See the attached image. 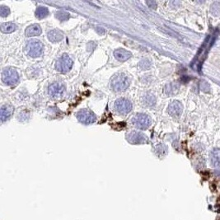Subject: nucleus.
Wrapping results in <instances>:
<instances>
[{
    "mask_svg": "<svg viewBox=\"0 0 220 220\" xmlns=\"http://www.w3.org/2000/svg\"><path fill=\"white\" fill-rule=\"evenodd\" d=\"M130 84V78L125 73H116L110 80V88L116 93H120L127 89Z\"/></svg>",
    "mask_w": 220,
    "mask_h": 220,
    "instance_id": "nucleus-1",
    "label": "nucleus"
},
{
    "mask_svg": "<svg viewBox=\"0 0 220 220\" xmlns=\"http://www.w3.org/2000/svg\"><path fill=\"white\" fill-rule=\"evenodd\" d=\"M43 45L40 41L31 40L27 42L25 46V52L27 55L32 58H37L41 56L43 53Z\"/></svg>",
    "mask_w": 220,
    "mask_h": 220,
    "instance_id": "nucleus-2",
    "label": "nucleus"
},
{
    "mask_svg": "<svg viewBox=\"0 0 220 220\" xmlns=\"http://www.w3.org/2000/svg\"><path fill=\"white\" fill-rule=\"evenodd\" d=\"M2 79L7 85L12 86L17 83L19 80V75L17 70L13 68H6L2 71Z\"/></svg>",
    "mask_w": 220,
    "mask_h": 220,
    "instance_id": "nucleus-3",
    "label": "nucleus"
},
{
    "mask_svg": "<svg viewBox=\"0 0 220 220\" xmlns=\"http://www.w3.org/2000/svg\"><path fill=\"white\" fill-rule=\"evenodd\" d=\"M73 66V60L67 54H64L55 64V68L59 72L65 73L69 72Z\"/></svg>",
    "mask_w": 220,
    "mask_h": 220,
    "instance_id": "nucleus-4",
    "label": "nucleus"
},
{
    "mask_svg": "<svg viewBox=\"0 0 220 220\" xmlns=\"http://www.w3.org/2000/svg\"><path fill=\"white\" fill-rule=\"evenodd\" d=\"M133 124L135 127L140 130H146L151 124V119L149 115L143 113H139L133 118Z\"/></svg>",
    "mask_w": 220,
    "mask_h": 220,
    "instance_id": "nucleus-5",
    "label": "nucleus"
},
{
    "mask_svg": "<svg viewBox=\"0 0 220 220\" xmlns=\"http://www.w3.org/2000/svg\"><path fill=\"white\" fill-rule=\"evenodd\" d=\"M115 109L120 115H126L132 110V103L128 99L120 98L115 102Z\"/></svg>",
    "mask_w": 220,
    "mask_h": 220,
    "instance_id": "nucleus-6",
    "label": "nucleus"
},
{
    "mask_svg": "<svg viewBox=\"0 0 220 220\" xmlns=\"http://www.w3.org/2000/svg\"><path fill=\"white\" fill-rule=\"evenodd\" d=\"M77 119L83 124L89 125V124H93V122H95L96 115L93 111H91L88 109H82L77 113Z\"/></svg>",
    "mask_w": 220,
    "mask_h": 220,
    "instance_id": "nucleus-7",
    "label": "nucleus"
},
{
    "mask_svg": "<svg viewBox=\"0 0 220 220\" xmlns=\"http://www.w3.org/2000/svg\"><path fill=\"white\" fill-rule=\"evenodd\" d=\"M129 143L132 145H141L148 142V138L145 134L137 131H131L126 135Z\"/></svg>",
    "mask_w": 220,
    "mask_h": 220,
    "instance_id": "nucleus-8",
    "label": "nucleus"
},
{
    "mask_svg": "<svg viewBox=\"0 0 220 220\" xmlns=\"http://www.w3.org/2000/svg\"><path fill=\"white\" fill-rule=\"evenodd\" d=\"M64 91H65V88H64V84H62L61 83H59V82L53 83L48 88V93L52 97H60L64 94Z\"/></svg>",
    "mask_w": 220,
    "mask_h": 220,
    "instance_id": "nucleus-9",
    "label": "nucleus"
},
{
    "mask_svg": "<svg viewBox=\"0 0 220 220\" xmlns=\"http://www.w3.org/2000/svg\"><path fill=\"white\" fill-rule=\"evenodd\" d=\"M169 115L173 116V117H179L181 116L183 111V106L178 101H173L172 102L170 103V105L167 109Z\"/></svg>",
    "mask_w": 220,
    "mask_h": 220,
    "instance_id": "nucleus-10",
    "label": "nucleus"
},
{
    "mask_svg": "<svg viewBox=\"0 0 220 220\" xmlns=\"http://www.w3.org/2000/svg\"><path fill=\"white\" fill-rule=\"evenodd\" d=\"M14 110V108L12 105L9 104H6L3 105L1 107V110H0V116H1V120L2 121H5V120H8L10 116L12 115V112Z\"/></svg>",
    "mask_w": 220,
    "mask_h": 220,
    "instance_id": "nucleus-11",
    "label": "nucleus"
},
{
    "mask_svg": "<svg viewBox=\"0 0 220 220\" xmlns=\"http://www.w3.org/2000/svg\"><path fill=\"white\" fill-rule=\"evenodd\" d=\"M41 34V28L38 24L31 25L25 31V35L27 37H37Z\"/></svg>",
    "mask_w": 220,
    "mask_h": 220,
    "instance_id": "nucleus-12",
    "label": "nucleus"
},
{
    "mask_svg": "<svg viewBox=\"0 0 220 220\" xmlns=\"http://www.w3.org/2000/svg\"><path fill=\"white\" fill-rule=\"evenodd\" d=\"M114 55H115V59H117V60L124 62L130 59L132 54L128 50H125L124 49H118L114 52Z\"/></svg>",
    "mask_w": 220,
    "mask_h": 220,
    "instance_id": "nucleus-13",
    "label": "nucleus"
},
{
    "mask_svg": "<svg viewBox=\"0 0 220 220\" xmlns=\"http://www.w3.org/2000/svg\"><path fill=\"white\" fill-rule=\"evenodd\" d=\"M47 37H48V39L50 40V41L55 43V42H59L63 40L64 34H63V32L59 31V30L54 29L48 32Z\"/></svg>",
    "mask_w": 220,
    "mask_h": 220,
    "instance_id": "nucleus-14",
    "label": "nucleus"
},
{
    "mask_svg": "<svg viewBox=\"0 0 220 220\" xmlns=\"http://www.w3.org/2000/svg\"><path fill=\"white\" fill-rule=\"evenodd\" d=\"M211 162L214 166H220V149H214L211 153Z\"/></svg>",
    "mask_w": 220,
    "mask_h": 220,
    "instance_id": "nucleus-15",
    "label": "nucleus"
},
{
    "mask_svg": "<svg viewBox=\"0 0 220 220\" xmlns=\"http://www.w3.org/2000/svg\"><path fill=\"white\" fill-rule=\"evenodd\" d=\"M17 29V25L12 22H5L1 25V32L2 33H12Z\"/></svg>",
    "mask_w": 220,
    "mask_h": 220,
    "instance_id": "nucleus-16",
    "label": "nucleus"
},
{
    "mask_svg": "<svg viewBox=\"0 0 220 220\" xmlns=\"http://www.w3.org/2000/svg\"><path fill=\"white\" fill-rule=\"evenodd\" d=\"M143 103L145 106H153L156 103V98L153 95H147L143 98Z\"/></svg>",
    "mask_w": 220,
    "mask_h": 220,
    "instance_id": "nucleus-17",
    "label": "nucleus"
},
{
    "mask_svg": "<svg viewBox=\"0 0 220 220\" xmlns=\"http://www.w3.org/2000/svg\"><path fill=\"white\" fill-rule=\"evenodd\" d=\"M49 14V11L45 7H39L36 11V16L37 18L39 19H42L48 16Z\"/></svg>",
    "mask_w": 220,
    "mask_h": 220,
    "instance_id": "nucleus-18",
    "label": "nucleus"
},
{
    "mask_svg": "<svg viewBox=\"0 0 220 220\" xmlns=\"http://www.w3.org/2000/svg\"><path fill=\"white\" fill-rule=\"evenodd\" d=\"M56 17L60 21H67L69 18V13L64 11H59L56 13Z\"/></svg>",
    "mask_w": 220,
    "mask_h": 220,
    "instance_id": "nucleus-19",
    "label": "nucleus"
},
{
    "mask_svg": "<svg viewBox=\"0 0 220 220\" xmlns=\"http://www.w3.org/2000/svg\"><path fill=\"white\" fill-rule=\"evenodd\" d=\"M139 65H140V67L141 68V69H150V67H151V62L149 61V59H144L140 62Z\"/></svg>",
    "mask_w": 220,
    "mask_h": 220,
    "instance_id": "nucleus-20",
    "label": "nucleus"
},
{
    "mask_svg": "<svg viewBox=\"0 0 220 220\" xmlns=\"http://www.w3.org/2000/svg\"><path fill=\"white\" fill-rule=\"evenodd\" d=\"M10 13V9L8 8V7H7V6H1L0 7V15H1V17H7V16H8Z\"/></svg>",
    "mask_w": 220,
    "mask_h": 220,
    "instance_id": "nucleus-21",
    "label": "nucleus"
},
{
    "mask_svg": "<svg viewBox=\"0 0 220 220\" xmlns=\"http://www.w3.org/2000/svg\"><path fill=\"white\" fill-rule=\"evenodd\" d=\"M211 10H212V12H213L214 15L220 14V4H218V2H214V3L212 5Z\"/></svg>",
    "mask_w": 220,
    "mask_h": 220,
    "instance_id": "nucleus-22",
    "label": "nucleus"
},
{
    "mask_svg": "<svg viewBox=\"0 0 220 220\" xmlns=\"http://www.w3.org/2000/svg\"><path fill=\"white\" fill-rule=\"evenodd\" d=\"M147 4L149 5L150 7H153V8H156L157 4L155 2H147Z\"/></svg>",
    "mask_w": 220,
    "mask_h": 220,
    "instance_id": "nucleus-23",
    "label": "nucleus"
}]
</instances>
